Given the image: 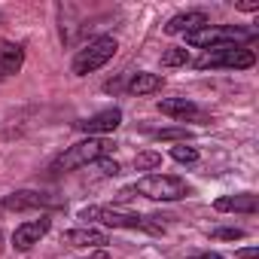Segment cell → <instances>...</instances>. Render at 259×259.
I'll use <instances>...</instances> for the list:
<instances>
[{
    "instance_id": "6da1fadb",
    "label": "cell",
    "mask_w": 259,
    "mask_h": 259,
    "mask_svg": "<svg viewBox=\"0 0 259 259\" xmlns=\"http://www.w3.org/2000/svg\"><path fill=\"white\" fill-rule=\"evenodd\" d=\"M79 220L85 223H101V226H110V229H144V232H153L159 235L162 226L159 223H150V217H138V213H122L116 207H82L79 210Z\"/></svg>"
},
{
    "instance_id": "7a4b0ae2",
    "label": "cell",
    "mask_w": 259,
    "mask_h": 259,
    "mask_svg": "<svg viewBox=\"0 0 259 259\" xmlns=\"http://www.w3.org/2000/svg\"><path fill=\"white\" fill-rule=\"evenodd\" d=\"M253 64H256V55L247 46H217L195 61L198 70H247Z\"/></svg>"
},
{
    "instance_id": "3957f363",
    "label": "cell",
    "mask_w": 259,
    "mask_h": 259,
    "mask_svg": "<svg viewBox=\"0 0 259 259\" xmlns=\"http://www.w3.org/2000/svg\"><path fill=\"white\" fill-rule=\"evenodd\" d=\"M113 150V144L107 138H85L79 144H73L67 153H61L55 159V171H73V168H82V165H92L98 159H107V153Z\"/></svg>"
},
{
    "instance_id": "277c9868",
    "label": "cell",
    "mask_w": 259,
    "mask_h": 259,
    "mask_svg": "<svg viewBox=\"0 0 259 259\" xmlns=\"http://www.w3.org/2000/svg\"><path fill=\"white\" fill-rule=\"evenodd\" d=\"M116 49H119L116 37H98V40H92L89 46H82V49L76 52L70 70H73L76 76H89V73H95L98 67H104V64L116 55Z\"/></svg>"
},
{
    "instance_id": "5b68a950",
    "label": "cell",
    "mask_w": 259,
    "mask_h": 259,
    "mask_svg": "<svg viewBox=\"0 0 259 259\" xmlns=\"http://www.w3.org/2000/svg\"><path fill=\"white\" fill-rule=\"evenodd\" d=\"M135 192L153 198V201H180L189 195L186 180L180 177H168V174H147L135 183Z\"/></svg>"
},
{
    "instance_id": "8992f818",
    "label": "cell",
    "mask_w": 259,
    "mask_h": 259,
    "mask_svg": "<svg viewBox=\"0 0 259 259\" xmlns=\"http://www.w3.org/2000/svg\"><path fill=\"white\" fill-rule=\"evenodd\" d=\"M0 207H4V210H52V207H64V201H61V198H52L49 192L16 189V192L4 195Z\"/></svg>"
},
{
    "instance_id": "52a82bcc",
    "label": "cell",
    "mask_w": 259,
    "mask_h": 259,
    "mask_svg": "<svg viewBox=\"0 0 259 259\" xmlns=\"http://www.w3.org/2000/svg\"><path fill=\"white\" fill-rule=\"evenodd\" d=\"M119 122H122V110H119V107H110V110H101V113H95V116H89V119H79L76 128H79L82 135H89V138H98V135L116 132Z\"/></svg>"
},
{
    "instance_id": "ba28073f",
    "label": "cell",
    "mask_w": 259,
    "mask_h": 259,
    "mask_svg": "<svg viewBox=\"0 0 259 259\" xmlns=\"http://www.w3.org/2000/svg\"><path fill=\"white\" fill-rule=\"evenodd\" d=\"M49 226H52L49 217H40V220H28V223H22V226L13 232V247H16V250H31L34 244H40V238L49 232Z\"/></svg>"
},
{
    "instance_id": "9c48e42d",
    "label": "cell",
    "mask_w": 259,
    "mask_h": 259,
    "mask_svg": "<svg viewBox=\"0 0 259 259\" xmlns=\"http://www.w3.org/2000/svg\"><path fill=\"white\" fill-rule=\"evenodd\" d=\"M210 25V19L204 16V13H198V10H192V13H177V16H171L168 19V25H165V34H195V31H201V28H207Z\"/></svg>"
},
{
    "instance_id": "30bf717a",
    "label": "cell",
    "mask_w": 259,
    "mask_h": 259,
    "mask_svg": "<svg viewBox=\"0 0 259 259\" xmlns=\"http://www.w3.org/2000/svg\"><path fill=\"white\" fill-rule=\"evenodd\" d=\"M213 207L220 213H232V210L235 213H256L259 210V201H256L253 192H241V195H223V198H217Z\"/></svg>"
},
{
    "instance_id": "8fae6325",
    "label": "cell",
    "mask_w": 259,
    "mask_h": 259,
    "mask_svg": "<svg viewBox=\"0 0 259 259\" xmlns=\"http://www.w3.org/2000/svg\"><path fill=\"white\" fill-rule=\"evenodd\" d=\"M25 64V49L19 43L0 40V73H19Z\"/></svg>"
},
{
    "instance_id": "7c38bea8",
    "label": "cell",
    "mask_w": 259,
    "mask_h": 259,
    "mask_svg": "<svg viewBox=\"0 0 259 259\" xmlns=\"http://www.w3.org/2000/svg\"><path fill=\"white\" fill-rule=\"evenodd\" d=\"M159 113H165L171 119H192V116H198V107L189 98H162Z\"/></svg>"
},
{
    "instance_id": "4fadbf2b",
    "label": "cell",
    "mask_w": 259,
    "mask_h": 259,
    "mask_svg": "<svg viewBox=\"0 0 259 259\" xmlns=\"http://www.w3.org/2000/svg\"><path fill=\"white\" fill-rule=\"evenodd\" d=\"M64 244H70V247H104L107 244V235L104 232H98V229H70V232H64Z\"/></svg>"
},
{
    "instance_id": "5bb4252c",
    "label": "cell",
    "mask_w": 259,
    "mask_h": 259,
    "mask_svg": "<svg viewBox=\"0 0 259 259\" xmlns=\"http://www.w3.org/2000/svg\"><path fill=\"white\" fill-rule=\"evenodd\" d=\"M162 85H165V79L159 73H147V70H141L128 79V92L132 95H156V92H162Z\"/></svg>"
},
{
    "instance_id": "9a60e30c",
    "label": "cell",
    "mask_w": 259,
    "mask_h": 259,
    "mask_svg": "<svg viewBox=\"0 0 259 259\" xmlns=\"http://www.w3.org/2000/svg\"><path fill=\"white\" fill-rule=\"evenodd\" d=\"M189 61V49L186 46H174L162 55V67H183Z\"/></svg>"
},
{
    "instance_id": "2e32d148",
    "label": "cell",
    "mask_w": 259,
    "mask_h": 259,
    "mask_svg": "<svg viewBox=\"0 0 259 259\" xmlns=\"http://www.w3.org/2000/svg\"><path fill=\"white\" fill-rule=\"evenodd\" d=\"M171 159L180 162V165H192V162H198V150L186 147V144H177V147H171Z\"/></svg>"
},
{
    "instance_id": "e0dca14e",
    "label": "cell",
    "mask_w": 259,
    "mask_h": 259,
    "mask_svg": "<svg viewBox=\"0 0 259 259\" xmlns=\"http://www.w3.org/2000/svg\"><path fill=\"white\" fill-rule=\"evenodd\" d=\"M162 165V156L159 153H153V150H147V153H138L135 156V168L138 171H156Z\"/></svg>"
},
{
    "instance_id": "ac0fdd59",
    "label": "cell",
    "mask_w": 259,
    "mask_h": 259,
    "mask_svg": "<svg viewBox=\"0 0 259 259\" xmlns=\"http://www.w3.org/2000/svg\"><path fill=\"white\" fill-rule=\"evenodd\" d=\"M192 135L186 132V128H159L156 132V141H174V144H186Z\"/></svg>"
},
{
    "instance_id": "d6986e66",
    "label": "cell",
    "mask_w": 259,
    "mask_h": 259,
    "mask_svg": "<svg viewBox=\"0 0 259 259\" xmlns=\"http://www.w3.org/2000/svg\"><path fill=\"white\" fill-rule=\"evenodd\" d=\"M210 235H213L217 241H241V238H244V229H238V226H235V229H213Z\"/></svg>"
},
{
    "instance_id": "ffe728a7",
    "label": "cell",
    "mask_w": 259,
    "mask_h": 259,
    "mask_svg": "<svg viewBox=\"0 0 259 259\" xmlns=\"http://www.w3.org/2000/svg\"><path fill=\"white\" fill-rule=\"evenodd\" d=\"M98 168H101L104 177H116L119 174V162L116 159H98Z\"/></svg>"
},
{
    "instance_id": "44dd1931",
    "label": "cell",
    "mask_w": 259,
    "mask_h": 259,
    "mask_svg": "<svg viewBox=\"0 0 259 259\" xmlns=\"http://www.w3.org/2000/svg\"><path fill=\"white\" fill-rule=\"evenodd\" d=\"M235 10H241V13H259V0H235Z\"/></svg>"
},
{
    "instance_id": "7402d4cb",
    "label": "cell",
    "mask_w": 259,
    "mask_h": 259,
    "mask_svg": "<svg viewBox=\"0 0 259 259\" xmlns=\"http://www.w3.org/2000/svg\"><path fill=\"white\" fill-rule=\"evenodd\" d=\"M238 256H241V259H259V250H256V247H241Z\"/></svg>"
},
{
    "instance_id": "603a6c76",
    "label": "cell",
    "mask_w": 259,
    "mask_h": 259,
    "mask_svg": "<svg viewBox=\"0 0 259 259\" xmlns=\"http://www.w3.org/2000/svg\"><path fill=\"white\" fill-rule=\"evenodd\" d=\"M135 195H138V192H135V186H128V189H122V192L116 195V201H132Z\"/></svg>"
},
{
    "instance_id": "cb8c5ba5",
    "label": "cell",
    "mask_w": 259,
    "mask_h": 259,
    "mask_svg": "<svg viewBox=\"0 0 259 259\" xmlns=\"http://www.w3.org/2000/svg\"><path fill=\"white\" fill-rule=\"evenodd\" d=\"M189 259H226V256H220V253H195Z\"/></svg>"
}]
</instances>
